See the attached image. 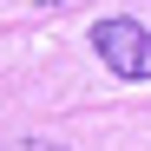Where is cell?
Listing matches in <instances>:
<instances>
[{"label": "cell", "instance_id": "obj_1", "mask_svg": "<svg viewBox=\"0 0 151 151\" xmlns=\"http://www.w3.org/2000/svg\"><path fill=\"white\" fill-rule=\"evenodd\" d=\"M92 53L105 59L118 79H151V27H138V20H99L92 27Z\"/></svg>", "mask_w": 151, "mask_h": 151}, {"label": "cell", "instance_id": "obj_2", "mask_svg": "<svg viewBox=\"0 0 151 151\" xmlns=\"http://www.w3.org/2000/svg\"><path fill=\"white\" fill-rule=\"evenodd\" d=\"M40 7H66V0H40Z\"/></svg>", "mask_w": 151, "mask_h": 151}]
</instances>
